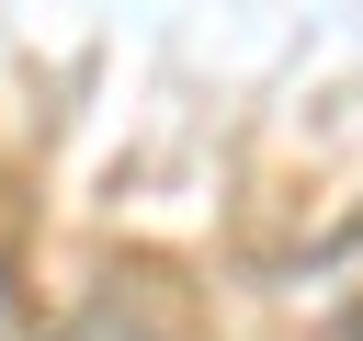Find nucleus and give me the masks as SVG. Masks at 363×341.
<instances>
[{"label": "nucleus", "instance_id": "1", "mask_svg": "<svg viewBox=\"0 0 363 341\" xmlns=\"http://www.w3.org/2000/svg\"><path fill=\"white\" fill-rule=\"evenodd\" d=\"M0 341H23V284H11V250H0Z\"/></svg>", "mask_w": 363, "mask_h": 341}]
</instances>
